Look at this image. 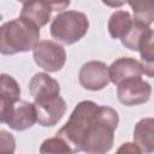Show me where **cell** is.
Here are the masks:
<instances>
[{
    "label": "cell",
    "mask_w": 154,
    "mask_h": 154,
    "mask_svg": "<svg viewBox=\"0 0 154 154\" xmlns=\"http://www.w3.org/2000/svg\"><path fill=\"white\" fill-rule=\"evenodd\" d=\"M119 123L116 109L108 106L90 103L79 120V152L87 154H106L113 147L114 130Z\"/></svg>",
    "instance_id": "1"
},
{
    "label": "cell",
    "mask_w": 154,
    "mask_h": 154,
    "mask_svg": "<svg viewBox=\"0 0 154 154\" xmlns=\"http://www.w3.org/2000/svg\"><path fill=\"white\" fill-rule=\"evenodd\" d=\"M38 42L40 29L20 17L0 26V54L12 55L29 52Z\"/></svg>",
    "instance_id": "2"
},
{
    "label": "cell",
    "mask_w": 154,
    "mask_h": 154,
    "mask_svg": "<svg viewBox=\"0 0 154 154\" xmlns=\"http://www.w3.org/2000/svg\"><path fill=\"white\" fill-rule=\"evenodd\" d=\"M51 35L58 42L72 45L79 41L89 29L88 17L79 11H63L51 23Z\"/></svg>",
    "instance_id": "3"
},
{
    "label": "cell",
    "mask_w": 154,
    "mask_h": 154,
    "mask_svg": "<svg viewBox=\"0 0 154 154\" xmlns=\"http://www.w3.org/2000/svg\"><path fill=\"white\" fill-rule=\"evenodd\" d=\"M35 63L47 72L61 70L66 63V52L61 45L51 40L40 41L32 49Z\"/></svg>",
    "instance_id": "4"
},
{
    "label": "cell",
    "mask_w": 154,
    "mask_h": 154,
    "mask_svg": "<svg viewBox=\"0 0 154 154\" xmlns=\"http://www.w3.org/2000/svg\"><path fill=\"white\" fill-rule=\"evenodd\" d=\"M69 5L70 1H25L22 5L20 18L40 29L49 22L52 12L63 11Z\"/></svg>",
    "instance_id": "5"
},
{
    "label": "cell",
    "mask_w": 154,
    "mask_h": 154,
    "mask_svg": "<svg viewBox=\"0 0 154 154\" xmlns=\"http://www.w3.org/2000/svg\"><path fill=\"white\" fill-rule=\"evenodd\" d=\"M36 122L42 126L55 125L66 111V102L60 95L45 96L34 100Z\"/></svg>",
    "instance_id": "6"
},
{
    "label": "cell",
    "mask_w": 154,
    "mask_h": 154,
    "mask_svg": "<svg viewBox=\"0 0 154 154\" xmlns=\"http://www.w3.org/2000/svg\"><path fill=\"white\" fill-rule=\"evenodd\" d=\"M152 95V87L141 77L130 78L118 84V100L125 106H136L144 103Z\"/></svg>",
    "instance_id": "7"
},
{
    "label": "cell",
    "mask_w": 154,
    "mask_h": 154,
    "mask_svg": "<svg viewBox=\"0 0 154 154\" xmlns=\"http://www.w3.org/2000/svg\"><path fill=\"white\" fill-rule=\"evenodd\" d=\"M79 84L87 90H101L109 83L108 66L97 60H90L82 65L78 73Z\"/></svg>",
    "instance_id": "8"
},
{
    "label": "cell",
    "mask_w": 154,
    "mask_h": 154,
    "mask_svg": "<svg viewBox=\"0 0 154 154\" xmlns=\"http://www.w3.org/2000/svg\"><path fill=\"white\" fill-rule=\"evenodd\" d=\"M108 75L109 82L118 85L126 79L141 77L143 75V70L141 63L135 58L122 57L114 60L111 66H108Z\"/></svg>",
    "instance_id": "9"
},
{
    "label": "cell",
    "mask_w": 154,
    "mask_h": 154,
    "mask_svg": "<svg viewBox=\"0 0 154 154\" xmlns=\"http://www.w3.org/2000/svg\"><path fill=\"white\" fill-rule=\"evenodd\" d=\"M36 123V112L34 103L28 101H18L14 103L12 113L7 120V125L16 131L30 129Z\"/></svg>",
    "instance_id": "10"
},
{
    "label": "cell",
    "mask_w": 154,
    "mask_h": 154,
    "mask_svg": "<svg viewBox=\"0 0 154 154\" xmlns=\"http://www.w3.org/2000/svg\"><path fill=\"white\" fill-rule=\"evenodd\" d=\"M29 91H30V95L34 97V100H36V99H41L45 96L59 95L60 85L48 73L38 72L34 75V77L30 79Z\"/></svg>",
    "instance_id": "11"
},
{
    "label": "cell",
    "mask_w": 154,
    "mask_h": 154,
    "mask_svg": "<svg viewBox=\"0 0 154 154\" xmlns=\"http://www.w3.org/2000/svg\"><path fill=\"white\" fill-rule=\"evenodd\" d=\"M134 144L146 154H152L154 150V119L143 118L134 129Z\"/></svg>",
    "instance_id": "12"
},
{
    "label": "cell",
    "mask_w": 154,
    "mask_h": 154,
    "mask_svg": "<svg viewBox=\"0 0 154 154\" xmlns=\"http://www.w3.org/2000/svg\"><path fill=\"white\" fill-rule=\"evenodd\" d=\"M153 30H148L141 38L140 43H138V49L140 54H141V65H142V70L143 73L147 75L148 77H153L154 76V64H153V59H154V52H153Z\"/></svg>",
    "instance_id": "13"
},
{
    "label": "cell",
    "mask_w": 154,
    "mask_h": 154,
    "mask_svg": "<svg viewBox=\"0 0 154 154\" xmlns=\"http://www.w3.org/2000/svg\"><path fill=\"white\" fill-rule=\"evenodd\" d=\"M132 19L128 11L118 10L108 19V32L113 38H122L131 28Z\"/></svg>",
    "instance_id": "14"
},
{
    "label": "cell",
    "mask_w": 154,
    "mask_h": 154,
    "mask_svg": "<svg viewBox=\"0 0 154 154\" xmlns=\"http://www.w3.org/2000/svg\"><path fill=\"white\" fill-rule=\"evenodd\" d=\"M134 11V20L142 23L147 26L154 20V1L152 0H137V1H129L128 2Z\"/></svg>",
    "instance_id": "15"
},
{
    "label": "cell",
    "mask_w": 154,
    "mask_h": 154,
    "mask_svg": "<svg viewBox=\"0 0 154 154\" xmlns=\"http://www.w3.org/2000/svg\"><path fill=\"white\" fill-rule=\"evenodd\" d=\"M150 30V26H147L142 23H138V22H135L132 19V24H131V28L128 30V32L120 38L122 41V45L125 46L126 48L131 49V51H137L138 49V43L142 38V36L148 31Z\"/></svg>",
    "instance_id": "16"
},
{
    "label": "cell",
    "mask_w": 154,
    "mask_h": 154,
    "mask_svg": "<svg viewBox=\"0 0 154 154\" xmlns=\"http://www.w3.org/2000/svg\"><path fill=\"white\" fill-rule=\"evenodd\" d=\"M0 95L8 99L13 103L19 101L20 88L18 82L7 73H0Z\"/></svg>",
    "instance_id": "17"
},
{
    "label": "cell",
    "mask_w": 154,
    "mask_h": 154,
    "mask_svg": "<svg viewBox=\"0 0 154 154\" xmlns=\"http://www.w3.org/2000/svg\"><path fill=\"white\" fill-rule=\"evenodd\" d=\"M40 154H75L65 140L54 136L45 140L40 147Z\"/></svg>",
    "instance_id": "18"
},
{
    "label": "cell",
    "mask_w": 154,
    "mask_h": 154,
    "mask_svg": "<svg viewBox=\"0 0 154 154\" xmlns=\"http://www.w3.org/2000/svg\"><path fill=\"white\" fill-rule=\"evenodd\" d=\"M16 149V140L12 134L0 130V154H13Z\"/></svg>",
    "instance_id": "19"
},
{
    "label": "cell",
    "mask_w": 154,
    "mask_h": 154,
    "mask_svg": "<svg viewBox=\"0 0 154 154\" xmlns=\"http://www.w3.org/2000/svg\"><path fill=\"white\" fill-rule=\"evenodd\" d=\"M14 103L0 95V123H7Z\"/></svg>",
    "instance_id": "20"
},
{
    "label": "cell",
    "mask_w": 154,
    "mask_h": 154,
    "mask_svg": "<svg viewBox=\"0 0 154 154\" xmlns=\"http://www.w3.org/2000/svg\"><path fill=\"white\" fill-rule=\"evenodd\" d=\"M116 154H142V152L138 149V147L134 143H130V142H126V143H123L118 150L116 152Z\"/></svg>",
    "instance_id": "21"
},
{
    "label": "cell",
    "mask_w": 154,
    "mask_h": 154,
    "mask_svg": "<svg viewBox=\"0 0 154 154\" xmlns=\"http://www.w3.org/2000/svg\"><path fill=\"white\" fill-rule=\"evenodd\" d=\"M1 19H2V16H1V14H0V20H1Z\"/></svg>",
    "instance_id": "22"
}]
</instances>
